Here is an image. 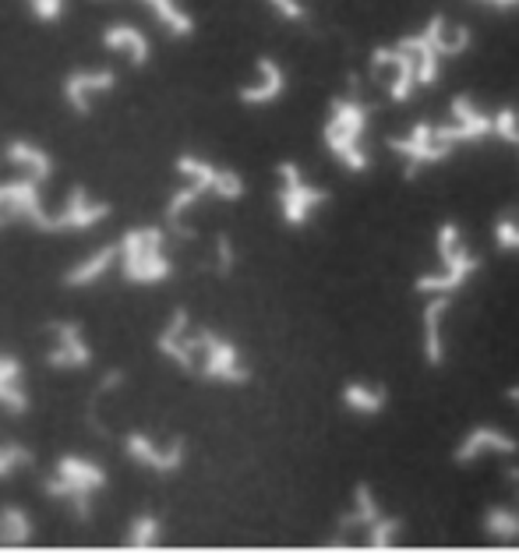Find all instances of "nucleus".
<instances>
[{"instance_id": "obj_1", "label": "nucleus", "mask_w": 519, "mask_h": 558, "mask_svg": "<svg viewBox=\"0 0 519 558\" xmlns=\"http://www.w3.org/2000/svg\"><path fill=\"white\" fill-rule=\"evenodd\" d=\"M156 350L181 372L198 375L205 381H222V386H244L248 381V364L241 361V350L213 329H191L184 307H177L167 318V326L159 329Z\"/></svg>"}, {"instance_id": "obj_2", "label": "nucleus", "mask_w": 519, "mask_h": 558, "mask_svg": "<svg viewBox=\"0 0 519 558\" xmlns=\"http://www.w3.org/2000/svg\"><path fill=\"white\" fill-rule=\"evenodd\" d=\"M107 488V470H102L96 460L88 457H79V452H64L61 460H57L53 474L43 484V492L53 502H64L74 520H88L93 517V498Z\"/></svg>"}, {"instance_id": "obj_3", "label": "nucleus", "mask_w": 519, "mask_h": 558, "mask_svg": "<svg viewBox=\"0 0 519 558\" xmlns=\"http://www.w3.org/2000/svg\"><path fill=\"white\" fill-rule=\"evenodd\" d=\"M117 269L135 287H159L173 276V262L162 252L159 227H131L117 241Z\"/></svg>"}, {"instance_id": "obj_4", "label": "nucleus", "mask_w": 519, "mask_h": 558, "mask_svg": "<svg viewBox=\"0 0 519 558\" xmlns=\"http://www.w3.org/2000/svg\"><path fill=\"white\" fill-rule=\"evenodd\" d=\"M364 128H367V107L358 96H336L325 121V145L339 159V167L350 173H364L371 167V156L364 149Z\"/></svg>"}, {"instance_id": "obj_5", "label": "nucleus", "mask_w": 519, "mask_h": 558, "mask_svg": "<svg viewBox=\"0 0 519 558\" xmlns=\"http://www.w3.org/2000/svg\"><path fill=\"white\" fill-rule=\"evenodd\" d=\"M438 258H442V269L432 272V276H421L418 290H424V293H452V290H459L467 283L473 269H478V258L467 252V244H463V238H459L456 223H445L438 230Z\"/></svg>"}, {"instance_id": "obj_6", "label": "nucleus", "mask_w": 519, "mask_h": 558, "mask_svg": "<svg viewBox=\"0 0 519 558\" xmlns=\"http://www.w3.org/2000/svg\"><path fill=\"white\" fill-rule=\"evenodd\" d=\"M276 173H279V213H283V223L301 230L329 202V191L311 184L297 163H279Z\"/></svg>"}, {"instance_id": "obj_7", "label": "nucleus", "mask_w": 519, "mask_h": 558, "mask_svg": "<svg viewBox=\"0 0 519 558\" xmlns=\"http://www.w3.org/2000/svg\"><path fill=\"white\" fill-rule=\"evenodd\" d=\"M0 223H28L39 233H53L50 209L43 202V184L33 178L0 184Z\"/></svg>"}, {"instance_id": "obj_8", "label": "nucleus", "mask_w": 519, "mask_h": 558, "mask_svg": "<svg viewBox=\"0 0 519 558\" xmlns=\"http://www.w3.org/2000/svg\"><path fill=\"white\" fill-rule=\"evenodd\" d=\"M173 170L181 173L184 184L198 187L202 195H213L219 202H241L244 198V178H241V173H233L227 167H216V163H209V159H202V156H191V153L177 156Z\"/></svg>"}, {"instance_id": "obj_9", "label": "nucleus", "mask_w": 519, "mask_h": 558, "mask_svg": "<svg viewBox=\"0 0 519 558\" xmlns=\"http://www.w3.org/2000/svg\"><path fill=\"white\" fill-rule=\"evenodd\" d=\"M47 364L53 372H85L93 364V347H88L79 322L47 326Z\"/></svg>"}, {"instance_id": "obj_10", "label": "nucleus", "mask_w": 519, "mask_h": 558, "mask_svg": "<svg viewBox=\"0 0 519 558\" xmlns=\"http://www.w3.org/2000/svg\"><path fill=\"white\" fill-rule=\"evenodd\" d=\"M389 145L407 159V178H418L424 167H432L452 153V142L442 135L438 124H418L407 138H393Z\"/></svg>"}, {"instance_id": "obj_11", "label": "nucleus", "mask_w": 519, "mask_h": 558, "mask_svg": "<svg viewBox=\"0 0 519 558\" xmlns=\"http://www.w3.org/2000/svg\"><path fill=\"white\" fill-rule=\"evenodd\" d=\"M102 219H110V202L93 198L82 184H74L68 191V198L61 202V209L50 213V230L53 233H82V230H96Z\"/></svg>"}, {"instance_id": "obj_12", "label": "nucleus", "mask_w": 519, "mask_h": 558, "mask_svg": "<svg viewBox=\"0 0 519 558\" xmlns=\"http://www.w3.org/2000/svg\"><path fill=\"white\" fill-rule=\"evenodd\" d=\"M121 446L131 463L153 470V474H173V470H181V463H184V438L156 442L148 432H128Z\"/></svg>"}, {"instance_id": "obj_13", "label": "nucleus", "mask_w": 519, "mask_h": 558, "mask_svg": "<svg viewBox=\"0 0 519 558\" xmlns=\"http://www.w3.org/2000/svg\"><path fill=\"white\" fill-rule=\"evenodd\" d=\"M117 89V71L113 68H85V71H71L64 78V102L79 113L88 117L93 113L96 102Z\"/></svg>"}, {"instance_id": "obj_14", "label": "nucleus", "mask_w": 519, "mask_h": 558, "mask_svg": "<svg viewBox=\"0 0 519 558\" xmlns=\"http://www.w3.org/2000/svg\"><path fill=\"white\" fill-rule=\"evenodd\" d=\"M0 156H4V163L19 173V178H33L39 184H47L53 178V156L28 138H8Z\"/></svg>"}, {"instance_id": "obj_15", "label": "nucleus", "mask_w": 519, "mask_h": 558, "mask_svg": "<svg viewBox=\"0 0 519 558\" xmlns=\"http://www.w3.org/2000/svg\"><path fill=\"white\" fill-rule=\"evenodd\" d=\"M438 128H442V135L449 138L452 145L456 142H481L484 135H492V113L478 110L467 96H459V99H452L449 121L438 124Z\"/></svg>"}, {"instance_id": "obj_16", "label": "nucleus", "mask_w": 519, "mask_h": 558, "mask_svg": "<svg viewBox=\"0 0 519 558\" xmlns=\"http://www.w3.org/2000/svg\"><path fill=\"white\" fill-rule=\"evenodd\" d=\"M375 75L389 78V93L396 102L410 99L413 85H418V71H413V57L403 47H393V50H375Z\"/></svg>"}, {"instance_id": "obj_17", "label": "nucleus", "mask_w": 519, "mask_h": 558, "mask_svg": "<svg viewBox=\"0 0 519 558\" xmlns=\"http://www.w3.org/2000/svg\"><path fill=\"white\" fill-rule=\"evenodd\" d=\"M102 47L110 53L124 57L131 68H145L148 57H153V47H148V36L142 33L138 25H128V22H113L102 28Z\"/></svg>"}, {"instance_id": "obj_18", "label": "nucleus", "mask_w": 519, "mask_h": 558, "mask_svg": "<svg viewBox=\"0 0 519 558\" xmlns=\"http://www.w3.org/2000/svg\"><path fill=\"white\" fill-rule=\"evenodd\" d=\"M287 89V75L273 57H258L255 64V82H248L241 89V102L248 107H265V102H276Z\"/></svg>"}, {"instance_id": "obj_19", "label": "nucleus", "mask_w": 519, "mask_h": 558, "mask_svg": "<svg viewBox=\"0 0 519 558\" xmlns=\"http://www.w3.org/2000/svg\"><path fill=\"white\" fill-rule=\"evenodd\" d=\"M113 269H117V244H107V247H99V252L85 255L82 262H74L61 276V283L68 290H88V287H96L99 279H107Z\"/></svg>"}, {"instance_id": "obj_20", "label": "nucleus", "mask_w": 519, "mask_h": 558, "mask_svg": "<svg viewBox=\"0 0 519 558\" xmlns=\"http://www.w3.org/2000/svg\"><path fill=\"white\" fill-rule=\"evenodd\" d=\"M484 452H492V457H516L519 452V442L516 438H509L506 432H495V428H473L467 435V442L459 446L456 452V463H473V460H481Z\"/></svg>"}, {"instance_id": "obj_21", "label": "nucleus", "mask_w": 519, "mask_h": 558, "mask_svg": "<svg viewBox=\"0 0 519 558\" xmlns=\"http://www.w3.org/2000/svg\"><path fill=\"white\" fill-rule=\"evenodd\" d=\"M0 410L4 414H25L28 410V392H25V368L19 357L0 354Z\"/></svg>"}, {"instance_id": "obj_22", "label": "nucleus", "mask_w": 519, "mask_h": 558, "mask_svg": "<svg viewBox=\"0 0 519 558\" xmlns=\"http://www.w3.org/2000/svg\"><path fill=\"white\" fill-rule=\"evenodd\" d=\"M142 4L153 11L156 25L167 33L170 39H188L195 36V19L184 11L181 0H142Z\"/></svg>"}, {"instance_id": "obj_23", "label": "nucleus", "mask_w": 519, "mask_h": 558, "mask_svg": "<svg viewBox=\"0 0 519 558\" xmlns=\"http://www.w3.org/2000/svg\"><path fill=\"white\" fill-rule=\"evenodd\" d=\"M424 36L432 39V47L438 50V57H459L467 47H470V33L467 28H459L445 19H432L424 28Z\"/></svg>"}, {"instance_id": "obj_24", "label": "nucleus", "mask_w": 519, "mask_h": 558, "mask_svg": "<svg viewBox=\"0 0 519 558\" xmlns=\"http://www.w3.org/2000/svg\"><path fill=\"white\" fill-rule=\"evenodd\" d=\"M445 312H449V301L438 298L427 304V312H424V357L432 368H438V364L445 361V343H442V318Z\"/></svg>"}, {"instance_id": "obj_25", "label": "nucleus", "mask_w": 519, "mask_h": 558, "mask_svg": "<svg viewBox=\"0 0 519 558\" xmlns=\"http://www.w3.org/2000/svg\"><path fill=\"white\" fill-rule=\"evenodd\" d=\"M33 534H36V526H33V520H28L25 509H19V506L0 509V545L22 548V545L33 541Z\"/></svg>"}, {"instance_id": "obj_26", "label": "nucleus", "mask_w": 519, "mask_h": 558, "mask_svg": "<svg viewBox=\"0 0 519 558\" xmlns=\"http://www.w3.org/2000/svg\"><path fill=\"white\" fill-rule=\"evenodd\" d=\"M162 541V526L153 512H138L135 520L128 523V534H124V548L131 551H145V548H156Z\"/></svg>"}, {"instance_id": "obj_27", "label": "nucleus", "mask_w": 519, "mask_h": 558, "mask_svg": "<svg viewBox=\"0 0 519 558\" xmlns=\"http://www.w3.org/2000/svg\"><path fill=\"white\" fill-rule=\"evenodd\" d=\"M385 400H389V392L378 386H364V381H350L343 389V403H347V410H353V414H378Z\"/></svg>"}, {"instance_id": "obj_28", "label": "nucleus", "mask_w": 519, "mask_h": 558, "mask_svg": "<svg viewBox=\"0 0 519 558\" xmlns=\"http://www.w3.org/2000/svg\"><path fill=\"white\" fill-rule=\"evenodd\" d=\"M198 198H202V191L191 187V184H184L181 191H173V195H170V202H167V227H173V233H181V238H191L184 216L191 213V205H195Z\"/></svg>"}, {"instance_id": "obj_29", "label": "nucleus", "mask_w": 519, "mask_h": 558, "mask_svg": "<svg viewBox=\"0 0 519 558\" xmlns=\"http://www.w3.org/2000/svg\"><path fill=\"white\" fill-rule=\"evenodd\" d=\"M33 449L22 446V442H0V481L14 477L19 470L33 466Z\"/></svg>"}, {"instance_id": "obj_30", "label": "nucleus", "mask_w": 519, "mask_h": 558, "mask_svg": "<svg viewBox=\"0 0 519 558\" xmlns=\"http://www.w3.org/2000/svg\"><path fill=\"white\" fill-rule=\"evenodd\" d=\"M484 531L498 541H519V512L512 509H492L484 520Z\"/></svg>"}, {"instance_id": "obj_31", "label": "nucleus", "mask_w": 519, "mask_h": 558, "mask_svg": "<svg viewBox=\"0 0 519 558\" xmlns=\"http://www.w3.org/2000/svg\"><path fill=\"white\" fill-rule=\"evenodd\" d=\"M492 135H498L502 142L519 145V113L512 107H502L498 113H492Z\"/></svg>"}, {"instance_id": "obj_32", "label": "nucleus", "mask_w": 519, "mask_h": 558, "mask_svg": "<svg viewBox=\"0 0 519 558\" xmlns=\"http://www.w3.org/2000/svg\"><path fill=\"white\" fill-rule=\"evenodd\" d=\"M495 241L502 252H519V213H506L495 223Z\"/></svg>"}, {"instance_id": "obj_33", "label": "nucleus", "mask_w": 519, "mask_h": 558, "mask_svg": "<svg viewBox=\"0 0 519 558\" xmlns=\"http://www.w3.org/2000/svg\"><path fill=\"white\" fill-rule=\"evenodd\" d=\"M28 11H33V19L43 22V25H53L64 19L68 11V0H25Z\"/></svg>"}, {"instance_id": "obj_34", "label": "nucleus", "mask_w": 519, "mask_h": 558, "mask_svg": "<svg viewBox=\"0 0 519 558\" xmlns=\"http://www.w3.org/2000/svg\"><path fill=\"white\" fill-rule=\"evenodd\" d=\"M269 4L283 14V19H290V22H301L304 19V4L301 0H269Z\"/></svg>"}, {"instance_id": "obj_35", "label": "nucleus", "mask_w": 519, "mask_h": 558, "mask_svg": "<svg viewBox=\"0 0 519 558\" xmlns=\"http://www.w3.org/2000/svg\"><path fill=\"white\" fill-rule=\"evenodd\" d=\"M216 255H219V272H230V266H233V247H230L227 233H219V238H216Z\"/></svg>"}, {"instance_id": "obj_36", "label": "nucleus", "mask_w": 519, "mask_h": 558, "mask_svg": "<svg viewBox=\"0 0 519 558\" xmlns=\"http://www.w3.org/2000/svg\"><path fill=\"white\" fill-rule=\"evenodd\" d=\"M484 4H495V8H512V4H519V0H484Z\"/></svg>"}, {"instance_id": "obj_37", "label": "nucleus", "mask_w": 519, "mask_h": 558, "mask_svg": "<svg viewBox=\"0 0 519 558\" xmlns=\"http://www.w3.org/2000/svg\"><path fill=\"white\" fill-rule=\"evenodd\" d=\"M506 396H509V403H516V410H519V386H512Z\"/></svg>"}, {"instance_id": "obj_38", "label": "nucleus", "mask_w": 519, "mask_h": 558, "mask_svg": "<svg viewBox=\"0 0 519 558\" xmlns=\"http://www.w3.org/2000/svg\"><path fill=\"white\" fill-rule=\"evenodd\" d=\"M0 227H4V223H0Z\"/></svg>"}]
</instances>
